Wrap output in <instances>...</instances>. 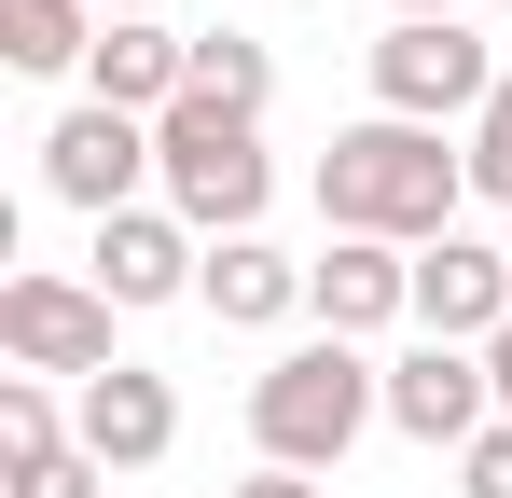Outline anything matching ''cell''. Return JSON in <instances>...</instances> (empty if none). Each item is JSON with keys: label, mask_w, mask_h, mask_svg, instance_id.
I'll use <instances>...</instances> for the list:
<instances>
[{"label": "cell", "mask_w": 512, "mask_h": 498, "mask_svg": "<svg viewBox=\"0 0 512 498\" xmlns=\"http://www.w3.org/2000/svg\"><path fill=\"white\" fill-rule=\"evenodd\" d=\"M457 208H471V153H457L443 125H388V111H360L333 153H319V222H333V236L443 249Z\"/></svg>", "instance_id": "6da1fadb"}, {"label": "cell", "mask_w": 512, "mask_h": 498, "mask_svg": "<svg viewBox=\"0 0 512 498\" xmlns=\"http://www.w3.org/2000/svg\"><path fill=\"white\" fill-rule=\"evenodd\" d=\"M388 415V360L346 346V332H291L250 374V443L263 471H346V443Z\"/></svg>", "instance_id": "7a4b0ae2"}, {"label": "cell", "mask_w": 512, "mask_h": 498, "mask_svg": "<svg viewBox=\"0 0 512 498\" xmlns=\"http://www.w3.org/2000/svg\"><path fill=\"white\" fill-rule=\"evenodd\" d=\"M153 194H167L194 236L222 249V236H263V208H277V153H263V125L250 111H222V97H180L167 125H153Z\"/></svg>", "instance_id": "3957f363"}, {"label": "cell", "mask_w": 512, "mask_h": 498, "mask_svg": "<svg viewBox=\"0 0 512 498\" xmlns=\"http://www.w3.org/2000/svg\"><path fill=\"white\" fill-rule=\"evenodd\" d=\"M485 97H499V56H485L471 14H416V28L374 42V111H388V125H457V139H471Z\"/></svg>", "instance_id": "277c9868"}, {"label": "cell", "mask_w": 512, "mask_h": 498, "mask_svg": "<svg viewBox=\"0 0 512 498\" xmlns=\"http://www.w3.org/2000/svg\"><path fill=\"white\" fill-rule=\"evenodd\" d=\"M111 319H125V305H111L97 277H0V360H14V374H42V388H56V374L97 388V374L125 360Z\"/></svg>", "instance_id": "5b68a950"}, {"label": "cell", "mask_w": 512, "mask_h": 498, "mask_svg": "<svg viewBox=\"0 0 512 498\" xmlns=\"http://www.w3.org/2000/svg\"><path fill=\"white\" fill-rule=\"evenodd\" d=\"M153 180H167V166H153V125H139V111H111V97H70V111L42 125V194H56V208H84V222H125Z\"/></svg>", "instance_id": "8992f818"}, {"label": "cell", "mask_w": 512, "mask_h": 498, "mask_svg": "<svg viewBox=\"0 0 512 498\" xmlns=\"http://www.w3.org/2000/svg\"><path fill=\"white\" fill-rule=\"evenodd\" d=\"M388 429L402 443H429V457H471L485 429H499V388H485V346H402L388 360Z\"/></svg>", "instance_id": "52a82bcc"}, {"label": "cell", "mask_w": 512, "mask_h": 498, "mask_svg": "<svg viewBox=\"0 0 512 498\" xmlns=\"http://www.w3.org/2000/svg\"><path fill=\"white\" fill-rule=\"evenodd\" d=\"M84 277L139 319V305H194V277H208V236L180 222V208H125V222H97Z\"/></svg>", "instance_id": "ba28073f"}, {"label": "cell", "mask_w": 512, "mask_h": 498, "mask_svg": "<svg viewBox=\"0 0 512 498\" xmlns=\"http://www.w3.org/2000/svg\"><path fill=\"white\" fill-rule=\"evenodd\" d=\"M305 319L346 332V346H374V332L416 319V249H374V236H333L305 263Z\"/></svg>", "instance_id": "9c48e42d"}, {"label": "cell", "mask_w": 512, "mask_h": 498, "mask_svg": "<svg viewBox=\"0 0 512 498\" xmlns=\"http://www.w3.org/2000/svg\"><path fill=\"white\" fill-rule=\"evenodd\" d=\"M70 429H84L97 471H167V443H180V388L153 374V360H111L97 388H70Z\"/></svg>", "instance_id": "30bf717a"}, {"label": "cell", "mask_w": 512, "mask_h": 498, "mask_svg": "<svg viewBox=\"0 0 512 498\" xmlns=\"http://www.w3.org/2000/svg\"><path fill=\"white\" fill-rule=\"evenodd\" d=\"M416 332L429 346H499L512 332V249H485V236L416 249Z\"/></svg>", "instance_id": "8fae6325"}, {"label": "cell", "mask_w": 512, "mask_h": 498, "mask_svg": "<svg viewBox=\"0 0 512 498\" xmlns=\"http://www.w3.org/2000/svg\"><path fill=\"white\" fill-rule=\"evenodd\" d=\"M84 97H111V111H139V125H167L180 97H194V42H180L167 14H111L84 56Z\"/></svg>", "instance_id": "7c38bea8"}, {"label": "cell", "mask_w": 512, "mask_h": 498, "mask_svg": "<svg viewBox=\"0 0 512 498\" xmlns=\"http://www.w3.org/2000/svg\"><path fill=\"white\" fill-rule=\"evenodd\" d=\"M194 305H208L222 332H291L305 319V263H291L277 236H222L208 277H194Z\"/></svg>", "instance_id": "4fadbf2b"}, {"label": "cell", "mask_w": 512, "mask_h": 498, "mask_svg": "<svg viewBox=\"0 0 512 498\" xmlns=\"http://www.w3.org/2000/svg\"><path fill=\"white\" fill-rule=\"evenodd\" d=\"M97 0H0V70H28V83H56V70H84L97 56Z\"/></svg>", "instance_id": "5bb4252c"}, {"label": "cell", "mask_w": 512, "mask_h": 498, "mask_svg": "<svg viewBox=\"0 0 512 498\" xmlns=\"http://www.w3.org/2000/svg\"><path fill=\"white\" fill-rule=\"evenodd\" d=\"M84 429H70V402L42 388V374H0V471H28V457H70Z\"/></svg>", "instance_id": "9a60e30c"}, {"label": "cell", "mask_w": 512, "mask_h": 498, "mask_svg": "<svg viewBox=\"0 0 512 498\" xmlns=\"http://www.w3.org/2000/svg\"><path fill=\"white\" fill-rule=\"evenodd\" d=\"M194 97H222V111H250V125H263V97H277V56H263L250 28H208V42H194Z\"/></svg>", "instance_id": "2e32d148"}, {"label": "cell", "mask_w": 512, "mask_h": 498, "mask_svg": "<svg viewBox=\"0 0 512 498\" xmlns=\"http://www.w3.org/2000/svg\"><path fill=\"white\" fill-rule=\"evenodd\" d=\"M457 153H471V194H485V208H512V70H499V97L471 111V139H457Z\"/></svg>", "instance_id": "e0dca14e"}, {"label": "cell", "mask_w": 512, "mask_h": 498, "mask_svg": "<svg viewBox=\"0 0 512 498\" xmlns=\"http://www.w3.org/2000/svg\"><path fill=\"white\" fill-rule=\"evenodd\" d=\"M111 485V471H97L84 443H70V457H28V471H0V498H97Z\"/></svg>", "instance_id": "ac0fdd59"}, {"label": "cell", "mask_w": 512, "mask_h": 498, "mask_svg": "<svg viewBox=\"0 0 512 498\" xmlns=\"http://www.w3.org/2000/svg\"><path fill=\"white\" fill-rule=\"evenodd\" d=\"M457 498H512V415L471 443V457H457Z\"/></svg>", "instance_id": "d6986e66"}, {"label": "cell", "mask_w": 512, "mask_h": 498, "mask_svg": "<svg viewBox=\"0 0 512 498\" xmlns=\"http://www.w3.org/2000/svg\"><path fill=\"white\" fill-rule=\"evenodd\" d=\"M222 498H319V471H250V485H222Z\"/></svg>", "instance_id": "ffe728a7"}, {"label": "cell", "mask_w": 512, "mask_h": 498, "mask_svg": "<svg viewBox=\"0 0 512 498\" xmlns=\"http://www.w3.org/2000/svg\"><path fill=\"white\" fill-rule=\"evenodd\" d=\"M485 388H499V415H512V332H499V346H485Z\"/></svg>", "instance_id": "44dd1931"}, {"label": "cell", "mask_w": 512, "mask_h": 498, "mask_svg": "<svg viewBox=\"0 0 512 498\" xmlns=\"http://www.w3.org/2000/svg\"><path fill=\"white\" fill-rule=\"evenodd\" d=\"M416 14H471V0H388V28H416Z\"/></svg>", "instance_id": "7402d4cb"}, {"label": "cell", "mask_w": 512, "mask_h": 498, "mask_svg": "<svg viewBox=\"0 0 512 498\" xmlns=\"http://www.w3.org/2000/svg\"><path fill=\"white\" fill-rule=\"evenodd\" d=\"M97 14H167V0H97Z\"/></svg>", "instance_id": "603a6c76"}, {"label": "cell", "mask_w": 512, "mask_h": 498, "mask_svg": "<svg viewBox=\"0 0 512 498\" xmlns=\"http://www.w3.org/2000/svg\"><path fill=\"white\" fill-rule=\"evenodd\" d=\"M499 14H512V0H499Z\"/></svg>", "instance_id": "cb8c5ba5"}]
</instances>
